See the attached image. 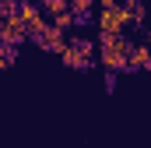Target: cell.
Here are the masks:
<instances>
[{"mask_svg": "<svg viewBox=\"0 0 151 148\" xmlns=\"http://www.w3.org/2000/svg\"><path fill=\"white\" fill-rule=\"evenodd\" d=\"M127 25H134V21H130V11H127L123 4L102 7V14H99V32H102V36H123Z\"/></svg>", "mask_w": 151, "mask_h": 148, "instance_id": "6da1fadb", "label": "cell"}, {"mask_svg": "<svg viewBox=\"0 0 151 148\" xmlns=\"http://www.w3.org/2000/svg\"><path fill=\"white\" fill-rule=\"evenodd\" d=\"M18 18H21V25H25V36L35 42L46 28H49V18H46V11L39 7V4H18Z\"/></svg>", "mask_w": 151, "mask_h": 148, "instance_id": "7a4b0ae2", "label": "cell"}, {"mask_svg": "<svg viewBox=\"0 0 151 148\" xmlns=\"http://www.w3.org/2000/svg\"><path fill=\"white\" fill-rule=\"evenodd\" d=\"M91 53H95V46H91L88 39H74V42H67V49H63L60 57H63L67 67H88Z\"/></svg>", "mask_w": 151, "mask_h": 148, "instance_id": "3957f363", "label": "cell"}, {"mask_svg": "<svg viewBox=\"0 0 151 148\" xmlns=\"http://www.w3.org/2000/svg\"><path fill=\"white\" fill-rule=\"evenodd\" d=\"M25 25H21V18H18V11L14 14H7L4 21H0V46H18V42H25Z\"/></svg>", "mask_w": 151, "mask_h": 148, "instance_id": "277c9868", "label": "cell"}, {"mask_svg": "<svg viewBox=\"0 0 151 148\" xmlns=\"http://www.w3.org/2000/svg\"><path fill=\"white\" fill-rule=\"evenodd\" d=\"M35 42H39V46H42V49H49V53H63L70 39L63 36L60 28H53V25H49V28H46V32H42V36L35 39Z\"/></svg>", "mask_w": 151, "mask_h": 148, "instance_id": "5b68a950", "label": "cell"}, {"mask_svg": "<svg viewBox=\"0 0 151 148\" xmlns=\"http://www.w3.org/2000/svg\"><path fill=\"white\" fill-rule=\"evenodd\" d=\"M127 67H130V71H141V67H151V46H148V42H134V46H130V57H127Z\"/></svg>", "mask_w": 151, "mask_h": 148, "instance_id": "8992f818", "label": "cell"}, {"mask_svg": "<svg viewBox=\"0 0 151 148\" xmlns=\"http://www.w3.org/2000/svg\"><path fill=\"white\" fill-rule=\"evenodd\" d=\"M99 53H102V64H106L109 71H127V57H130V53H119V49H106V46H99Z\"/></svg>", "mask_w": 151, "mask_h": 148, "instance_id": "52a82bcc", "label": "cell"}, {"mask_svg": "<svg viewBox=\"0 0 151 148\" xmlns=\"http://www.w3.org/2000/svg\"><path fill=\"white\" fill-rule=\"evenodd\" d=\"M39 7H46V18H56V14L70 11V4H67V0H39Z\"/></svg>", "mask_w": 151, "mask_h": 148, "instance_id": "ba28073f", "label": "cell"}, {"mask_svg": "<svg viewBox=\"0 0 151 148\" xmlns=\"http://www.w3.org/2000/svg\"><path fill=\"white\" fill-rule=\"evenodd\" d=\"M77 18L74 14H70V11H63V14H56V18H53V21H49V25H53V28H60V32H63V36H67V28H70V25H74Z\"/></svg>", "mask_w": 151, "mask_h": 148, "instance_id": "9c48e42d", "label": "cell"}, {"mask_svg": "<svg viewBox=\"0 0 151 148\" xmlns=\"http://www.w3.org/2000/svg\"><path fill=\"white\" fill-rule=\"evenodd\" d=\"M113 4H119V0H102V7H113Z\"/></svg>", "mask_w": 151, "mask_h": 148, "instance_id": "30bf717a", "label": "cell"}]
</instances>
